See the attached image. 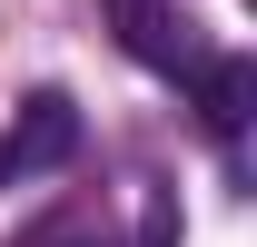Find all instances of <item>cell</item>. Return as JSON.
I'll return each mask as SVG.
<instances>
[{
  "label": "cell",
  "mask_w": 257,
  "mask_h": 247,
  "mask_svg": "<svg viewBox=\"0 0 257 247\" xmlns=\"http://www.w3.org/2000/svg\"><path fill=\"white\" fill-rule=\"evenodd\" d=\"M69 149H79V99L69 89H30L20 99V129H10V158L20 168H60Z\"/></svg>",
  "instance_id": "cell-1"
},
{
  "label": "cell",
  "mask_w": 257,
  "mask_h": 247,
  "mask_svg": "<svg viewBox=\"0 0 257 247\" xmlns=\"http://www.w3.org/2000/svg\"><path fill=\"white\" fill-rule=\"evenodd\" d=\"M109 10H119L128 60H149V69H188V40H178V10H168V0H109Z\"/></svg>",
  "instance_id": "cell-2"
},
{
  "label": "cell",
  "mask_w": 257,
  "mask_h": 247,
  "mask_svg": "<svg viewBox=\"0 0 257 247\" xmlns=\"http://www.w3.org/2000/svg\"><path fill=\"white\" fill-rule=\"evenodd\" d=\"M198 69V119L218 129V139H237V119H247V99H257V69L247 60H188Z\"/></svg>",
  "instance_id": "cell-3"
},
{
  "label": "cell",
  "mask_w": 257,
  "mask_h": 247,
  "mask_svg": "<svg viewBox=\"0 0 257 247\" xmlns=\"http://www.w3.org/2000/svg\"><path fill=\"white\" fill-rule=\"evenodd\" d=\"M10 168H20V158H10V139H0V188H10Z\"/></svg>",
  "instance_id": "cell-4"
}]
</instances>
